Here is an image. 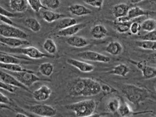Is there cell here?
Listing matches in <instances>:
<instances>
[{
    "instance_id": "cell-1",
    "label": "cell",
    "mask_w": 156,
    "mask_h": 117,
    "mask_svg": "<svg viewBox=\"0 0 156 117\" xmlns=\"http://www.w3.org/2000/svg\"><path fill=\"white\" fill-rule=\"evenodd\" d=\"M67 91L72 97L92 96L102 90L101 84L93 79L78 77L70 80L67 84Z\"/></svg>"
},
{
    "instance_id": "cell-2",
    "label": "cell",
    "mask_w": 156,
    "mask_h": 117,
    "mask_svg": "<svg viewBox=\"0 0 156 117\" xmlns=\"http://www.w3.org/2000/svg\"><path fill=\"white\" fill-rule=\"evenodd\" d=\"M121 91L130 102L136 105H139L150 96V91L147 88L133 84L122 85Z\"/></svg>"
},
{
    "instance_id": "cell-3",
    "label": "cell",
    "mask_w": 156,
    "mask_h": 117,
    "mask_svg": "<svg viewBox=\"0 0 156 117\" xmlns=\"http://www.w3.org/2000/svg\"><path fill=\"white\" fill-rule=\"evenodd\" d=\"M66 107L71 110L76 116H90L94 113L96 104L93 99H85L68 105Z\"/></svg>"
},
{
    "instance_id": "cell-4",
    "label": "cell",
    "mask_w": 156,
    "mask_h": 117,
    "mask_svg": "<svg viewBox=\"0 0 156 117\" xmlns=\"http://www.w3.org/2000/svg\"><path fill=\"white\" fill-rule=\"evenodd\" d=\"M6 51L10 52V53H15V54H21L25 55L29 57L30 58L33 59H40L44 57L47 58H52L51 54L48 55L41 52L38 49L34 46H28L26 48H10L8 47L7 48Z\"/></svg>"
},
{
    "instance_id": "cell-5",
    "label": "cell",
    "mask_w": 156,
    "mask_h": 117,
    "mask_svg": "<svg viewBox=\"0 0 156 117\" xmlns=\"http://www.w3.org/2000/svg\"><path fill=\"white\" fill-rule=\"evenodd\" d=\"M12 74L15 78L23 85L27 87H30L35 82L40 81V80H49L48 79H43L40 78L36 76L32 71H10Z\"/></svg>"
},
{
    "instance_id": "cell-6",
    "label": "cell",
    "mask_w": 156,
    "mask_h": 117,
    "mask_svg": "<svg viewBox=\"0 0 156 117\" xmlns=\"http://www.w3.org/2000/svg\"><path fill=\"white\" fill-rule=\"evenodd\" d=\"M0 35L5 37H13L26 40L29 35L23 30L12 24H0Z\"/></svg>"
},
{
    "instance_id": "cell-7",
    "label": "cell",
    "mask_w": 156,
    "mask_h": 117,
    "mask_svg": "<svg viewBox=\"0 0 156 117\" xmlns=\"http://www.w3.org/2000/svg\"><path fill=\"white\" fill-rule=\"evenodd\" d=\"M77 56L83 60L91 62L108 63L111 60V58L108 56L92 51H86L79 52L77 54Z\"/></svg>"
},
{
    "instance_id": "cell-8",
    "label": "cell",
    "mask_w": 156,
    "mask_h": 117,
    "mask_svg": "<svg viewBox=\"0 0 156 117\" xmlns=\"http://www.w3.org/2000/svg\"><path fill=\"white\" fill-rule=\"evenodd\" d=\"M29 110L32 113L41 116H54L57 113L54 107L47 104H35L32 105Z\"/></svg>"
},
{
    "instance_id": "cell-9",
    "label": "cell",
    "mask_w": 156,
    "mask_h": 117,
    "mask_svg": "<svg viewBox=\"0 0 156 117\" xmlns=\"http://www.w3.org/2000/svg\"><path fill=\"white\" fill-rule=\"evenodd\" d=\"M0 79L7 84L16 87L17 88H22L26 91H29L27 87L20 83L12 74L6 73L0 69Z\"/></svg>"
},
{
    "instance_id": "cell-10",
    "label": "cell",
    "mask_w": 156,
    "mask_h": 117,
    "mask_svg": "<svg viewBox=\"0 0 156 117\" xmlns=\"http://www.w3.org/2000/svg\"><path fill=\"white\" fill-rule=\"evenodd\" d=\"M52 94V90L47 85H41L33 91L32 95L37 101H44L48 99Z\"/></svg>"
},
{
    "instance_id": "cell-11",
    "label": "cell",
    "mask_w": 156,
    "mask_h": 117,
    "mask_svg": "<svg viewBox=\"0 0 156 117\" xmlns=\"http://www.w3.org/2000/svg\"><path fill=\"white\" fill-rule=\"evenodd\" d=\"M67 63L75 67L79 71L83 73H90L94 70V66L88 63L80 61L74 58H68L66 60Z\"/></svg>"
},
{
    "instance_id": "cell-12",
    "label": "cell",
    "mask_w": 156,
    "mask_h": 117,
    "mask_svg": "<svg viewBox=\"0 0 156 117\" xmlns=\"http://www.w3.org/2000/svg\"><path fill=\"white\" fill-rule=\"evenodd\" d=\"M0 42L4 44L5 46H9L10 48H18L21 46L27 45L30 43L27 40L21 39L13 37H0Z\"/></svg>"
},
{
    "instance_id": "cell-13",
    "label": "cell",
    "mask_w": 156,
    "mask_h": 117,
    "mask_svg": "<svg viewBox=\"0 0 156 117\" xmlns=\"http://www.w3.org/2000/svg\"><path fill=\"white\" fill-rule=\"evenodd\" d=\"M86 26V24L84 23L76 24L65 29L58 30L56 35L59 37L73 36L74 35V34H77L78 32H79L80 30L85 28Z\"/></svg>"
},
{
    "instance_id": "cell-14",
    "label": "cell",
    "mask_w": 156,
    "mask_h": 117,
    "mask_svg": "<svg viewBox=\"0 0 156 117\" xmlns=\"http://www.w3.org/2000/svg\"><path fill=\"white\" fill-rule=\"evenodd\" d=\"M154 13H156V12H154L153 11H149L147 10H144L138 6H135L129 9L127 16L129 18V19L131 21L135 18H137L141 16H147L153 15Z\"/></svg>"
},
{
    "instance_id": "cell-15",
    "label": "cell",
    "mask_w": 156,
    "mask_h": 117,
    "mask_svg": "<svg viewBox=\"0 0 156 117\" xmlns=\"http://www.w3.org/2000/svg\"><path fill=\"white\" fill-rule=\"evenodd\" d=\"M9 7L13 12L23 13L27 11L29 4L27 0H9Z\"/></svg>"
},
{
    "instance_id": "cell-16",
    "label": "cell",
    "mask_w": 156,
    "mask_h": 117,
    "mask_svg": "<svg viewBox=\"0 0 156 117\" xmlns=\"http://www.w3.org/2000/svg\"><path fill=\"white\" fill-rule=\"evenodd\" d=\"M68 9L71 14L77 16L88 15L91 13L90 9L81 4H73L69 6Z\"/></svg>"
},
{
    "instance_id": "cell-17",
    "label": "cell",
    "mask_w": 156,
    "mask_h": 117,
    "mask_svg": "<svg viewBox=\"0 0 156 117\" xmlns=\"http://www.w3.org/2000/svg\"><path fill=\"white\" fill-rule=\"evenodd\" d=\"M108 31L102 24H96L93 26L90 30L91 37L96 40L104 39L107 35Z\"/></svg>"
},
{
    "instance_id": "cell-18",
    "label": "cell",
    "mask_w": 156,
    "mask_h": 117,
    "mask_svg": "<svg viewBox=\"0 0 156 117\" xmlns=\"http://www.w3.org/2000/svg\"><path fill=\"white\" fill-rule=\"evenodd\" d=\"M66 42L69 46L77 48H83L88 44L87 40L85 38L77 35H73L69 37L66 39Z\"/></svg>"
},
{
    "instance_id": "cell-19",
    "label": "cell",
    "mask_w": 156,
    "mask_h": 117,
    "mask_svg": "<svg viewBox=\"0 0 156 117\" xmlns=\"http://www.w3.org/2000/svg\"><path fill=\"white\" fill-rule=\"evenodd\" d=\"M123 47L121 43L117 41L110 42L105 48V51L112 55H118L122 53Z\"/></svg>"
},
{
    "instance_id": "cell-20",
    "label": "cell",
    "mask_w": 156,
    "mask_h": 117,
    "mask_svg": "<svg viewBox=\"0 0 156 117\" xmlns=\"http://www.w3.org/2000/svg\"><path fill=\"white\" fill-rule=\"evenodd\" d=\"M129 9V6L124 3L116 4L112 9L113 15L116 19L127 16Z\"/></svg>"
},
{
    "instance_id": "cell-21",
    "label": "cell",
    "mask_w": 156,
    "mask_h": 117,
    "mask_svg": "<svg viewBox=\"0 0 156 117\" xmlns=\"http://www.w3.org/2000/svg\"><path fill=\"white\" fill-rule=\"evenodd\" d=\"M41 16L43 19L48 23H52L57 20H60L66 16L63 14L57 13V12H54L52 10H49L48 9H46L45 10L42 12Z\"/></svg>"
},
{
    "instance_id": "cell-22",
    "label": "cell",
    "mask_w": 156,
    "mask_h": 117,
    "mask_svg": "<svg viewBox=\"0 0 156 117\" xmlns=\"http://www.w3.org/2000/svg\"><path fill=\"white\" fill-rule=\"evenodd\" d=\"M129 72V68L127 65L124 63H119L116 65L113 69L109 71L108 73L116 76H119L121 77H125Z\"/></svg>"
},
{
    "instance_id": "cell-23",
    "label": "cell",
    "mask_w": 156,
    "mask_h": 117,
    "mask_svg": "<svg viewBox=\"0 0 156 117\" xmlns=\"http://www.w3.org/2000/svg\"><path fill=\"white\" fill-rule=\"evenodd\" d=\"M142 76L145 79H151L156 77V68L144 64L140 69Z\"/></svg>"
},
{
    "instance_id": "cell-24",
    "label": "cell",
    "mask_w": 156,
    "mask_h": 117,
    "mask_svg": "<svg viewBox=\"0 0 156 117\" xmlns=\"http://www.w3.org/2000/svg\"><path fill=\"white\" fill-rule=\"evenodd\" d=\"M77 24V21L75 18H71V17H64L58 21L57 23L55 29L58 30H62L63 29H65L66 27H68L72 25Z\"/></svg>"
},
{
    "instance_id": "cell-25",
    "label": "cell",
    "mask_w": 156,
    "mask_h": 117,
    "mask_svg": "<svg viewBox=\"0 0 156 117\" xmlns=\"http://www.w3.org/2000/svg\"><path fill=\"white\" fill-rule=\"evenodd\" d=\"M26 26L34 32H39L41 28L40 23L34 18H27L24 21Z\"/></svg>"
},
{
    "instance_id": "cell-26",
    "label": "cell",
    "mask_w": 156,
    "mask_h": 117,
    "mask_svg": "<svg viewBox=\"0 0 156 117\" xmlns=\"http://www.w3.org/2000/svg\"><path fill=\"white\" fill-rule=\"evenodd\" d=\"M54 65L50 62H45L41 63L38 68L39 72L44 76L49 77L54 71Z\"/></svg>"
},
{
    "instance_id": "cell-27",
    "label": "cell",
    "mask_w": 156,
    "mask_h": 117,
    "mask_svg": "<svg viewBox=\"0 0 156 117\" xmlns=\"http://www.w3.org/2000/svg\"><path fill=\"white\" fill-rule=\"evenodd\" d=\"M43 49L51 55L55 54L57 52V48L54 41L51 38H47L43 44Z\"/></svg>"
},
{
    "instance_id": "cell-28",
    "label": "cell",
    "mask_w": 156,
    "mask_h": 117,
    "mask_svg": "<svg viewBox=\"0 0 156 117\" xmlns=\"http://www.w3.org/2000/svg\"><path fill=\"white\" fill-rule=\"evenodd\" d=\"M0 68L4 69L9 71L15 72V71H27L28 69L24 68L20 64L15 63H7L0 62Z\"/></svg>"
},
{
    "instance_id": "cell-29",
    "label": "cell",
    "mask_w": 156,
    "mask_h": 117,
    "mask_svg": "<svg viewBox=\"0 0 156 117\" xmlns=\"http://www.w3.org/2000/svg\"><path fill=\"white\" fill-rule=\"evenodd\" d=\"M0 62L7 63H15L21 64V62L18 57H14L12 55L6 54L4 52L0 53Z\"/></svg>"
},
{
    "instance_id": "cell-30",
    "label": "cell",
    "mask_w": 156,
    "mask_h": 117,
    "mask_svg": "<svg viewBox=\"0 0 156 117\" xmlns=\"http://www.w3.org/2000/svg\"><path fill=\"white\" fill-rule=\"evenodd\" d=\"M136 44L138 47L141 49L156 51V41L141 40L137 41L136 42Z\"/></svg>"
},
{
    "instance_id": "cell-31",
    "label": "cell",
    "mask_w": 156,
    "mask_h": 117,
    "mask_svg": "<svg viewBox=\"0 0 156 117\" xmlns=\"http://www.w3.org/2000/svg\"><path fill=\"white\" fill-rule=\"evenodd\" d=\"M141 29L146 32H150L156 29V20L153 18H147L144 20L141 24Z\"/></svg>"
},
{
    "instance_id": "cell-32",
    "label": "cell",
    "mask_w": 156,
    "mask_h": 117,
    "mask_svg": "<svg viewBox=\"0 0 156 117\" xmlns=\"http://www.w3.org/2000/svg\"><path fill=\"white\" fill-rule=\"evenodd\" d=\"M120 104L121 102L118 98H112L108 101L107 104V108L108 112L115 113L118 112Z\"/></svg>"
},
{
    "instance_id": "cell-33",
    "label": "cell",
    "mask_w": 156,
    "mask_h": 117,
    "mask_svg": "<svg viewBox=\"0 0 156 117\" xmlns=\"http://www.w3.org/2000/svg\"><path fill=\"white\" fill-rule=\"evenodd\" d=\"M131 23L129 22H126V23H121L118 21L114 22V29L119 33H125L129 30L130 26Z\"/></svg>"
},
{
    "instance_id": "cell-34",
    "label": "cell",
    "mask_w": 156,
    "mask_h": 117,
    "mask_svg": "<svg viewBox=\"0 0 156 117\" xmlns=\"http://www.w3.org/2000/svg\"><path fill=\"white\" fill-rule=\"evenodd\" d=\"M117 112H118L119 115L121 116H127L132 113V110L129 104L124 102L123 103H121Z\"/></svg>"
},
{
    "instance_id": "cell-35",
    "label": "cell",
    "mask_w": 156,
    "mask_h": 117,
    "mask_svg": "<svg viewBox=\"0 0 156 117\" xmlns=\"http://www.w3.org/2000/svg\"><path fill=\"white\" fill-rule=\"evenodd\" d=\"M29 5L31 9L36 12H39L42 9H47L43 4L41 0H27Z\"/></svg>"
},
{
    "instance_id": "cell-36",
    "label": "cell",
    "mask_w": 156,
    "mask_h": 117,
    "mask_svg": "<svg viewBox=\"0 0 156 117\" xmlns=\"http://www.w3.org/2000/svg\"><path fill=\"white\" fill-rule=\"evenodd\" d=\"M42 3L46 9L52 10L57 9L60 5L59 0H43Z\"/></svg>"
},
{
    "instance_id": "cell-37",
    "label": "cell",
    "mask_w": 156,
    "mask_h": 117,
    "mask_svg": "<svg viewBox=\"0 0 156 117\" xmlns=\"http://www.w3.org/2000/svg\"><path fill=\"white\" fill-rule=\"evenodd\" d=\"M140 38L143 40H150L156 41V29L150 32H147L146 34L141 35L140 37Z\"/></svg>"
},
{
    "instance_id": "cell-38",
    "label": "cell",
    "mask_w": 156,
    "mask_h": 117,
    "mask_svg": "<svg viewBox=\"0 0 156 117\" xmlns=\"http://www.w3.org/2000/svg\"><path fill=\"white\" fill-rule=\"evenodd\" d=\"M83 1L85 4L98 9H101L104 3V0H83Z\"/></svg>"
},
{
    "instance_id": "cell-39",
    "label": "cell",
    "mask_w": 156,
    "mask_h": 117,
    "mask_svg": "<svg viewBox=\"0 0 156 117\" xmlns=\"http://www.w3.org/2000/svg\"><path fill=\"white\" fill-rule=\"evenodd\" d=\"M141 30V24L136 21H133L131 23L129 30L130 33L133 35H136L139 33V32Z\"/></svg>"
},
{
    "instance_id": "cell-40",
    "label": "cell",
    "mask_w": 156,
    "mask_h": 117,
    "mask_svg": "<svg viewBox=\"0 0 156 117\" xmlns=\"http://www.w3.org/2000/svg\"><path fill=\"white\" fill-rule=\"evenodd\" d=\"M0 88L2 90H5L10 93H14L16 90V87L9 85L4 82L0 79Z\"/></svg>"
},
{
    "instance_id": "cell-41",
    "label": "cell",
    "mask_w": 156,
    "mask_h": 117,
    "mask_svg": "<svg viewBox=\"0 0 156 117\" xmlns=\"http://www.w3.org/2000/svg\"><path fill=\"white\" fill-rule=\"evenodd\" d=\"M0 15L4 16H7L9 18H15L17 16V15H16L15 13H13L6 9H5L4 8H3L2 7L0 6Z\"/></svg>"
},
{
    "instance_id": "cell-42",
    "label": "cell",
    "mask_w": 156,
    "mask_h": 117,
    "mask_svg": "<svg viewBox=\"0 0 156 117\" xmlns=\"http://www.w3.org/2000/svg\"><path fill=\"white\" fill-rule=\"evenodd\" d=\"M146 61L151 64L156 65V52L148 55L146 57Z\"/></svg>"
},
{
    "instance_id": "cell-43",
    "label": "cell",
    "mask_w": 156,
    "mask_h": 117,
    "mask_svg": "<svg viewBox=\"0 0 156 117\" xmlns=\"http://www.w3.org/2000/svg\"><path fill=\"white\" fill-rule=\"evenodd\" d=\"M10 102H11L9 98L0 92V104H9Z\"/></svg>"
},
{
    "instance_id": "cell-44",
    "label": "cell",
    "mask_w": 156,
    "mask_h": 117,
    "mask_svg": "<svg viewBox=\"0 0 156 117\" xmlns=\"http://www.w3.org/2000/svg\"><path fill=\"white\" fill-rule=\"evenodd\" d=\"M0 22L5 24H12V25L13 23V21L9 17L4 16L1 15H0Z\"/></svg>"
},
{
    "instance_id": "cell-45",
    "label": "cell",
    "mask_w": 156,
    "mask_h": 117,
    "mask_svg": "<svg viewBox=\"0 0 156 117\" xmlns=\"http://www.w3.org/2000/svg\"><path fill=\"white\" fill-rule=\"evenodd\" d=\"M101 88H102V90L105 92H109L111 91V88L107 85H101Z\"/></svg>"
},
{
    "instance_id": "cell-46",
    "label": "cell",
    "mask_w": 156,
    "mask_h": 117,
    "mask_svg": "<svg viewBox=\"0 0 156 117\" xmlns=\"http://www.w3.org/2000/svg\"><path fill=\"white\" fill-rule=\"evenodd\" d=\"M127 1H128L130 3L134 4H137V3H138V2H141V1H144V0H127Z\"/></svg>"
},
{
    "instance_id": "cell-47",
    "label": "cell",
    "mask_w": 156,
    "mask_h": 117,
    "mask_svg": "<svg viewBox=\"0 0 156 117\" xmlns=\"http://www.w3.org/2000/svg\"><path fill=\"white\" fill-rule=\"evenodd\" d=\"M149 1L150 2L151 4L156 7V0H149Z\"/></svg>"
},
{
    "instance_id": "cell-48",
    "label": "cell",
    "mask_w": 156,
    "mask_h": 117,
    "mask_svg": "<svg viewBox=\"0 0 156 117\" xmlns=\"http://www.w3.org/2000/svg\"><path fill=\"white\" fill-rule=\"evenodd\" d=\"M16 116H24V117L27 116V115H25V114H23V113H18L16 114Z\"/></svg>"
},
{
    "instance_id": "cell-49",
    "label": "cell",
    "mask_w": 156,
    "mask_h": 117,
    "mask_svg": "<svg viewBox=\"0 0 156 117\" xmlns=\"http://www.w3.org/2000/svg\"><path fill=\"white\" fill-rule=\"evenodd\" d=\"M0 45H2V46H5V45H4V43H1V42H0Z\"/></svg>"
},
{
    "instance_id": "cell-50",
    "label": "cell",
    "mask_w": 156,
    "mask_h": 117,
    "mask_svg": "<svg viewBox=\"0 0 156 117\" xmlns=\"http://www.w3.org/2000/svg\"><path fill=\"white\" fill-rule=\"evenodd\" d=\"M154 89H155V91L156 92V83L154 85Z\"/></svg>"
},
{
    "instance_id": "cell-51",
    "label": "cell",
    "mask_w": 156,
    "mask_h": 117,
    "mask_svg": "<svg viewBox=\"0 0 156 117\" xmlns=\"http://www.w3.org/2000/svg\"><path fill=\"white\" fill-rule=\"evenodd\" d=\"M1 52H2V51H0V53H1Z\"/></svg>"
},
{
    "instance_id": "cell-52",
    "label": "cell",
    "mask_w": 156,
    "mask_h": 117,
    "mask_svg": "<svg viewBox=\"0 0 156 117\" xmlns=\"http://www.w3.org/2000/svg\"><path fill=\"white\" fill-rule=\"evenodd\" d=\"M0 107H2V106H1V105H0Z\"/></svg>"
}]
</instances>
